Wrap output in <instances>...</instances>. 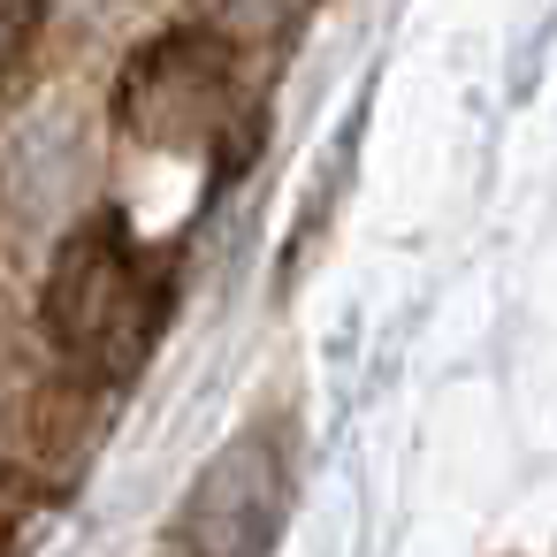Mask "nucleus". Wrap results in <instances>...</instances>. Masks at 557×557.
I'll list each match as a JSON object with an SVG mask.
<instances>
[{"label": "nucleus", "mask_w": 557, "mask_h": 557, "mask_svg": "<svg viewBox=\"0 0 557 557\" xmlns=\"http://www.w3.org/2000/svg\"><path fill=\"white\" fill-rule=\"evenodd\" d=\"M169 298H176V252L138 245L123 214L85 222L39 290V329L54 344V367L77 389H131L169 329Z\"/></svg>", "instance_id": "1"}, {"label": "nucleus", "mask_w": 557, "mask_h": 557, "mask_svg": "<svg viewBox=\"0 0 557 557\" xmlns=\"http://www.w3.org/2000/svg\"><path fill=\"white\" fill-rule=\"evenodd\" d=\"M115 138L146 161H184L222 184L252 153V100H245V47L191 24L153 39L115 85Z\"/></svg>", "instance_id": "2"}, {"label": "nucleus", "mask_w": 557, "mask_h": 557, "mask_svg": "<svg viewBox=\"0 0 557 557\" xmlns=\"http://www.w3.org/2000/svg\"><path fill=\"white\" fill-rule=\"evenodd\" d=\"M283 496H290V450H283V435H268V428H260V435H237V443L199 473V488H191L184 519L169 527V542H191L214 511H237V549H245V542H268Z\"/></svg>", "instance_id": "3"}, {"label": "nucleus", "mask_w": 557, "mask_h": 557, "mask_svg": "<svg viewBox=\"0 0 557 557\" xmlns=\"http://www.w3.org/2000/svg\"><path fill=\"white\" fill-rule=\"evenodd\" d=\"M313 9V0H191V24H207V32H222L230 47H275L298 16Z\"/></svg>", "instance_id": "4"}, {"label": "nucleus", "mask_w": 557, "mask_h": 557, "mask_svg": "<svg viewBox=\"0 0 557 557\" xmlns=\"http://www.w3.org/2000/svg\"><path fill=\"white\" fill-rule=\"evenodd\" d=\"M32 39H39V0H16V9H9V62L16 70L32 62Z\"/></svg>", "instance_id": "5"}]
</instances>
